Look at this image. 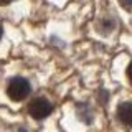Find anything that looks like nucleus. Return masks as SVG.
I'll return each mask as SVG.
<instances>
[{"instance_id":"20e7f679","label":"nucleus","mask_w":132,"mask_h":132,"mask_svg":"<svg viewBox=\"0 0 132 132\" xmlns=\"http://www.w3.org/2000/svg\"><path fill=\"white\" fill-rule=\"evenodd\" d=\"M78 116H79V119H82L84 122H91V119H93V116L88 112V106L86 104H78Z\"/></svg>"},{"instance_id":"f03ea898","label":"nucleus","mask_w":132,"mask_h":132,"mask_svg":"<svg viewBox=\"0 0 132 132\" xmlns=\"http://www.w3.org/2000/svg\"><path fill=\"white\" fill-rule=\"evenodd\" d=\"M51 111H53V104L48 101V99H45V97L33 99V101L30 102V106H28V112H30V116L35 117V119L46 117V116L51 114Z\"/></svg>"},{"instance_id":"39448f33","label":"nucleus","mask_w":132,"mask_h":132,"mask_svg":"<svg viewBox=\"0 0 132 132\" xmlns=\"http://www.w3.org/2000/svg\"><path fill=\"white\" fill-rule=\"evenodd\" d=\"M122 8H126L127 12H132V0H119Z\"/></svg>"},{"instance_id":"0eeeda50","label":"nucleus","mask_w":132,"mask_h":132,"mask_svg":"<svg viewBox=\"0 0 132 132\" xmlns=\"http://www.w3.org/2000/svg\"><path fill=\"white\" fill-rule=\"evenodd\" d=\"M12 2V0H2V3H3V5H7V3H10Z\"/></svg>"},{"instance_id":"f257e3e1","label":"nucleus","mask_w":132,"mask_h":132,"mask_svg":"<svg viewBox=\"0 0 132 132\" xmlns=\"http://www.w3.org/2000/svg\"><path fill=\"white\" fill-rule=\"evenodd\" d=\"M31 91V86L28 79H25L22 76H15L8 81V86H7V94L12 101H23L25 97L30 94Z\"/></svg>"},{"instance_id":"7ed1b4c3","label":"nucleus","mask_w":132,"mask_h":132,"mask_svg":"<svg viewBox=\"0 0 132 132\" xmlns=\"http://www.w3.org/2000/svg\"><path fill=\"white\" fill-rule=\"evenodd\" d=\"M117 119L126 126H132V102H122L117 107Z\"/></svg>"},{"instance_id":"423d86ee","label":"nucleus","mask_w":132,"mask_h":132,"mask_svg":"<svg viewBox=\"0 0 132 132\" xmlns=\"http://www.w3.org/2000/svg\"><path fill=\"white\" fill-rule=\"evenodd\" d=\"M127 78H129V81L132 84V61L129 63V66H127Z\"/></svg>"}]
</instances>
